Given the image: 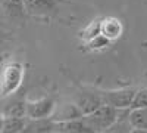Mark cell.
Masks as SVG:
<instances>
[{
  "label": "cell",
  "mask_w": 147,
  "mask_h": 133,
  "mask_svg": "<svg viewBox=\"0 0 147 133\" xmlns=\"http://www.w3.org/2000/svg\"><path fill=\"white\" fill-rule=\"evenodd\" d=\"M5 117V115H3ZM27 124V117H5L3 120V127L0 133H21L22 129Z\"/></svg>",
  "instance_id": "7c38bea8"
},
{
  "label": "cell",
  "mask_w": 147,
  "mask_h": 133,
  "mask_svg": "<svg viewBox=\"0 0 147 133\" xmlns=\"http://www.w3.org/2000/svg\"><path fill=\"white\" fill-rule=\"evenodd\" d=\"M3 120H5V117H3L2 113H0V132H2V127H3Z\"/></svg>",
  "instance_id": "d6986e66"
},
{
  "label": "cell",
  "mask_w": 147,
  "mask_h": 133,
  "mask_svg": "<svg viewBox=\"0 0 147 133\" xmlns=\"http://www.w3.org/2000/svg\"><path fill=\"white\" fill-rule=\"evenodd\" d=\"M112 43L109 39H106L105 35L99 34V35H96L94 39L88 40L87 43H85V46H87V50L88 52H100L103 49H106V47Z\"/></svg>",
  "instance_id": "5bb4252c"
},
{
  "label": "cell",
  "mask_w": 147,
  "mask_h": 133,
  "mask_svg": "<svg viewBox=\"0 0 147 133\" xmlns=\"http://www.w3.org/2000/svg\"><path fill=\"white\" fill-rule=\"evenodd\" d=\"M129 133H147V129H141V127H132Z\"/></svg>",
  "instance_id": "e0dca14e"
},
{
  "label": "cell",
  "mask_w": 147,
  "mask_h": 133,
  "mask_svg": "<svg viewBox=\"0 0 147 133\" xmlns=\"http://www.w3.org/2000/svg\"><path fill=\"white\" fill-rule=\"evenodd\" d=\"M24 5L28 14L38 16L53 15L57 10L56 0H24Z\"/></svg>",
  "instance_id": "52a82bcc"
},
{
  "label": "cell",
  "mask_w": 147,
  "mask_h": 133,
  "mask_svg": "<svg viewBox=\"0 0 147 133\" xmlns=\"http://www.w3.org/2000/svg\"><path fill=\"white\" fill-rule=\"evenodd\" d=\"M0 12H2L3 19L13 22L22 21L27 14L24 0H0Z\"/></svg>",
  "instance_id": "8992f818"
},
{
  "label": "cell",
  "mask_w": 147,
  "mask_h": 133,
  "mask_svg": "<svg viewBox=\"0 0 147 133\" xmlns=\"http://www.w3.org/2000/svg\"><path fill=\"white\" fill-rule=\"evenodd\" d=\"M3 21H5V19H3V16H2V12H0V30L3 28Z\"/></svg>",
  "instance_id": "44dd1931"
},
{
  "label": "cell",
  "mask_w": 147,
  "mask_h": 133,
  "mask_svg": "<svg viewBox=\"0 0 147 133\" xmlns=\"http://www.w3.org/2000/svg\"><path fill=\"white\" fill-rule=\"evenodd\" d=\"M144 106H147V87L137 90L131 105V110H134V108H144Z\"/></svg>",
  "instance_id": "2e32d148"
},
{
  "label": "cell",
  "mask_w": 147,
  "mask_h": 133,
  "mask_svg": "<svg viewBox=\"0 0 147 133\" xmlns=\"http://www.w3.org/2000/svg\"><path fill=\"white\" fill-rule=\"evenodd\" d=\"M27 98L25 95H16L13 93L12 98L9 99V102L6 104L5 110H3V115L5 117H27Z\"/></svg>",
  "instance_id": "ba28073f"
},
{
  "label": "cell",
  "mask_w": 147,
  "mask_h": 133,
  "mask_svg": "<svg viewBox=\"0 0 147 133\" xmlns=\"http://www.w3.org/2000/svg\"><path fill=\"white\" fill-rule=\"evenodd\" d=\"M129 121H131L132 127L147 129V106L131 110L129 111Z\"/></svg>",
  "instance_id": "4fadbf2b"
},
{
  "label": "cell",
  "mask_w": 147,
  "mask_h": 133,
  "mask_svg": "<svg viewBox=\"0 0 147 133\" xmlns=\"http://www.w3.org/2000/svg\"><path fill=\"white\" fill-rule=\"evenodd\" d=\"M24 80V67L21 62L12 61L3 65L0 71V98H9L18 92Z\"/></svg>",
  "instance_id": "6da1fadb"
},
{
  "label": "cell",
  "mask_w": 147,
  "mask_h": 133,
  "mask_svg": "<svg viewBox=\"0 0 147 133\" xmlns=\"http://www.w3.org/2000/svg\"><path fill=\"white\" fill-rule=\"evenodd\" d=\"M55 133H81V132H74V130H65V132H55Z\"/></svg>",
  "instance_id": "ffe728a7"
},
{
  "label": "cell",
  "mask_w": 147,
  "mask_h": 133,
  "mask_svg": "<svg viewBox=\"0 0 147 133\" xmlns=\"http://www.w3.org/2000/svg\"><path fill=\"white\" fill-rule=\"evenodd\" d=\"M100 24H102V19H94L93 22H90L88 25L81 31V39L87 43L88 40L94 39L96 35H99L100 34Z\"/></svg>",
  "instance_id": "9a60e30c"
},
{
  "label": "cell",
  "mask_w": 147,
  "mask_h": 133,
  "mask_svg": "<svg viewBox=\"0 0 147 133\" xmlns=\"http://www.w3.org/2000/svg\"><path fill=\"white\" fill-rule=\"evenodd\" d=\"M75 104L78 106V110L81 111L82 115H87L93 111H96L99 106L103 105V99L100 92H94V90H80L75 95Z\"/></svg>",
  "instance_id": "5b68a950"
},
{
  "label": "cell",
  "mask_w": 147,
  "mask_h": 133,
  "mask_svg": "<svg viewBox=\"0 0 147 133\" xmlns=\"http://www.w3.org/2000/svg\"><path fill=\"white\" fill-rule=\"evenodd\" d=\"M80 117H82V114L78 110V106L75 104H69V105H63L59 110H55L50 118L53 121H68V120H75Z\"/></svg>",
  "instance_id": "8fae6325"
},
{
  "label": "cell",
  "mask_w": 147,
  "mask_h": 133,
  "mask_svg": "<svg viewBox=\"0 0 147 133\" xmlns=\"http://www.w3.org/2000/svg\"><path fill=\"white\" fill-rule=\"evenodd\" d=\"M56 110V101L53 96H43L38 99H27V118L40 120L50 118Z\"/></svg>",
  "instance_id": "277c9868"
},
{
  "label": "cell",
  "mask_w": 147,
  "mask_h": 133,
  "mask_svg": "<svg viewBox=\"0 0 147 133\" xmlns=\"http://www.w3.org/2000/svg\"><path fill=\"white\" fill-rule=\"evenodd\" d=\"M129 108L128 110H121L119 117L115 120L107 129H105L102 133H129L132 129V124L129 121Z\"/></svg>",
  "instance_id": "30bf717a"
},
{
  "label": "cell",
  "mask_w": 147,
  "mask_h": 133,
  "mask_svg": "<svg viewBox=\"0 0 147 133\" xmlns=\"http://www.w3.org/2000/svg\"><path fill=\"white\" fill-rule=\"evenodd\" d=\"M137 93V89L132 87H122L115 90H102V99L103 104L113 106L116 110H131V105L134 101V96Z\"/></svg>",
  "instance_id": "3957f363"
},
{
  "label": "cell",
  "mask_w": 147,
  "mask_h": 133,
  "mask_svg": "<svg viewBox=\"0 0 147 133\" xmlns=\"http://www.w3.org/2000/svg\"><path fill=\"white\" fill-rule=\"evenodd\" d=\"M141 46L144 47V49H147V40H146V42H143V44H141Z\"/></svg>",
  "instance_id": "7402d4cb"
},
{
  "label": "cell",
  "mask_w": 147,
  "mask_h": 133,
  "mask_svg": "<svg viewBox=\"0 0 147 133\" xmlns=\"http://www.w3.org/2000/svg\"><path fill=\"white\" fill-rule=\"evenodd\" d=\"M5 39H9L7 33H5V31H2V30H0V42H2V40H5Z\"/></svg>",
  "instance_id": "ac0fdd59"
},
{
  "label": "cell",
  "mask_w": 147,
  "mask_h": 133,
  "mask_svg": "<svg viewBox=\"0 0 147 133\" xmlns=\"http://www.w3.org/2000/svg\"><path fill=\"white\" fill-rule=\"evenodd\" d=\"M119 113H121V110H116L113 106L103 104L96 111H93L87 115H82V117L94 133H102L112 123H115V120L119 117Z\"/></svg>",
  "instance_id": "7a4b0ae2"
},
{
  "label": "cell",
  "mask_w": 147,
  "mask_h": 133,
  "mask_svg": "<svg viewBox=\"0 0 147 133\" xmlns=\"http://www.w3.org/2000/svg\"><path fill=\"white\" fill-rule=\"evenodd\" d=\"M122 31H124V25L118 18L113 16H106L102 18V24H100V34L105 35L106 39H109L110 42H113L116 39L121 37Z\"/></svg>",
  "instance_id": "9c48e42d"
}]
</instances>
